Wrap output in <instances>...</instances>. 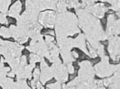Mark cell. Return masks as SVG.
Returning a JSON list of instances; mask_svg holds the SVG:
<instances>
[{"label":"cell","instance_id":"1","mask_svg":"<svg viewBox=\"0 0 120 89\" xmlns=\"http://www.w3.org/2000/svg\"><path fill=\"white\" fill-rule=\"evenodd\" d=\"M39 76H40V69L35 67L34 69V71H33V78L37 81L38 79V78H39Z\"/></svg>","mask_w":120,"mask_h":89},{"label":"cell","instance_id":"2","mask_svg":"<svg viewBox=\"0 0 120 89\" xmlns=\"http://www.w3.org/2000/svg\"><path fill=\"white\" fill-rule=\"evenodd\" d=\"M6 22H7V24L14 25V24H16L17 21H16V19H15L14 18H13V17H8L7 19H6Z\"/></svg>","mask_w":120,"mask_h":89},{"label":"cell","instance_id":"3","mask_svg":"<svg viewBox=\"0 0 120 89\" xmlns=\"http://www.w3.org/2000/svg\"><path fill=\"white\" fill-rule=\"evenodd\" d=\"M45 42H47L48 43H51L54 41V36H51V35H45L44 37Z\"/></svg>","mask_w":120,"mask_h":89},{"label":"cell","instance_id":"4","mask_svg":"<svg viewBox=\"0 0 120 89\" xmlns=\"http://www.w3.org/2000/svg\"><path fill=\"white\" fill-rule=\"evenodd\" d=\"M100 58L99 57H94V58L92 59V61H91V63L94 64V65H95V64H98V63H100Z\"/></svg>","mask_w":120,"mask_h":89},{"label":"cell","instance_id":"5","mask_svg":"<svg viewBox=\"0 0 120 89\" xmlns=\"http://www.w3.org/2000/svg\"><path fill=\"white\" fill-rule=\"evenodd\" d=\"M22 55L23 56H26V57H28L30 54V51L28 50V48H26V49H22Z\"/></svg>","mask_w":120,"mask_h":89},{"label":"cell","instance_id":"6","mask_svg":"<svg viewBox=\"0 0 120 89\" xmlns=\"http://www.w3.org/2000/svg\"><path fill=\"white\" fill-rule=\"evenodd\" d=\"M110 6H111V4H109V3H105V4H104V7H110Z\"/></svg>","mask_w":120,"mask_h":89},{"label":"cell","instance_id":"7","mask_svg":"<svg viewBox=\"0 0 120 89\" xmlns=\"http://www.w3.org/2000/svg\"><path fill=\"white\" fill-rule=\"evenodd\" d=\"M0 58H1V57H0Z\"/></svg>","mask_w":120,"mask_h":89}]
</instances>
